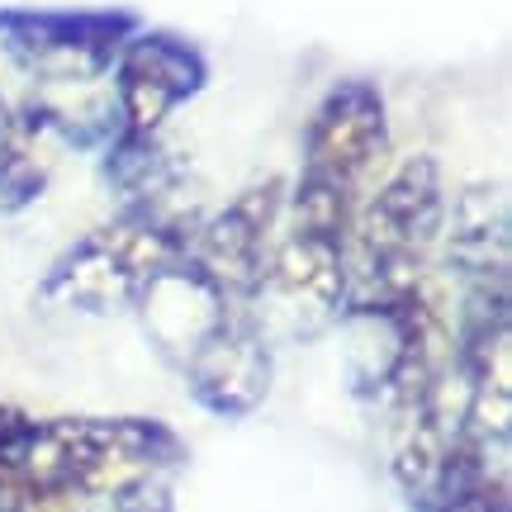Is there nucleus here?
<instances>
[{
    "label": "nucleus",
    "instance_id": "obj_9",
    "mask_svg": "<svg viewBox=\"0 0 512 512\" xmlns=\"http://www.w3.org/2000/svg\"><path fill=\"white\" fill-rule=\"evenodd\" d=\"M441 256L460 285H508L512 261V204L503 181H465L446 200Z\"/></svg>",
    "mask_w": 512,
    "mask_h": 512
},
{
    "label": "nucleus",
    "instance_id": "obj_7",
    "mask_svg": "<svg viewBox=\"0 0 512 512\" xmlns=\"http://www.w3.org/2000/svg\"><path fill=\"white\" fill-rule=\"evenodd\" d=\"M389 157V105L370 76L337 81L313 105L299 138V176L328 181L337 190L361 195L366 181Z\"/></svg>",
    "mask_w": 512,
    "mask_h": 512
},
{
    "label": "nucleus",
    "instance_id": "obj_8",
    "mask_svg": "<svg viewBox=\"0 0 512 512\" xmlns=\"http://www.w3.org/2000/svg\"><path fill=\"white\" fill-rule=\"evenodd\" d=\"M114 114L128 133H162L171 114L185 110L209 86V57L195 38L176 29L138 24L110 67Z\"/></svg>",
    "mask_w": 512,
    "mask_h": 512
},
{
    "label": "nucleus",
    "instance_id": "obj_3",
    "mask_svg": "<svg viewBox=\"0 0 512 512\" xmlns=\"http://www.w3.org/2000/svg\"><path fill=\"white\" fill-rule=\"evenodd\" d=\"M446 176L432 152H413L356 204L351 223V294H389L422 280L446 228Z\"/></svg>",
    "mask_w": 512,
    "mask_h": 512
},
{
    "label": "nucleus",
    "instance_id": "obj_12",
    "mask_svg": "<svg viewBox=\"0 0 512 512\" xmlns=\"http://www.w3.org/2000/svg\"><path fill=\"white\" fill-rule=\"evenodd\" d=\"M48 190V171L43 162H34V152H29V138L0 162V214H19V209H29Z\"/></svg>",
    "mask_w": 512,
    "mask_h": 512
},
{
    "label": "nucleus",
    "instance_id": "obj_11",
    "mask_svg": "<svg viewBox=\"0 0 512 512\" xmlns=\"http://www.w3.org/2000/svg\"><path fill=\"white\" fill-rule=\"evenodd\" d=\"M176 157L162 143V133H128L114 128V138L105 143V185L119 190L124 204H157L166 200V190L176 185Z\"/></svg>",
    "mask_w": 512,
    "mask_h": 512
},
{
    "label": "nucleus",
    "instance_id": "obj_2",
    "mask_svg": "<svg viewBox=\"0 0 512 512\" xmlns=\"http://www.w3.org/2000/svg\"><path fill=\"white\" fill-rule=\"evenodd\" d=\"M195 223L171 214L166 200L124 204L114 219L95 223L72 247L53 256L38 280V299L81 318H119L138 313L152 280L185 256Z\"/></svg>",
    "mask_w": 512,
    "mask_h": 512
},
{
    "label": "nucleus",
    "instance_id": "obj_15",
    "mask_svg": "<svg viewBox=\"0 0 512 512\" xmlns=\"http://www.w3.org/2000/svg\"><path fill=\"white\" fill-rule=\"evenodd\" d=\"M24 138H29V133H24V124H19V114L10 110V100L0 95V162H5V157H10Z\"/></svg>",
    "mask_w": 512,
    "mask_h": 512
},
{
    "label": "nucleus",
    "instance_id": "obj_4",
    "mask_svg": "<svg viewBox=\"0 0 512 512\" xmlns=\"http://www.w3.org/2000/svg\"><path fill=\"white\" fill-rule=\"evenodd\" d=\"M138 24L124 5H0V53L43 91H76L110 76Z\"/></svg>",
    "mask_w": 512,
    "mask_h": 512
},
{
    "label": "nucleus",
    "instance_id": "obj_1",
    "mask_svg": "<svg viewBox=\"0 0 512 512\" xmlns=\"http://www.w3.org/2000/svg\"><path fill=\"white\" fill-rule=\"evenodd\" d=\"M181 465L185 441L162 418H138V413L34 418L29 437L19 446L5 508H15V503H81V498L110 494L128 475L181 470Z\"/></svg>",
    "mask_w": 512,
    "mask_h": 512
},
{
    "label": "nucleus",
    "instance_id": "obj_16",
    "mask_svg": "<svg viewBox=\"0 0 512 512\" xmlns=\"http://www.w3.org/2000/svg\"><path fill=\"white\" fill-rule=\"evenodd\" d=\"M0 512H10V508H0Z\"/></svg>",
    "mask_w": 512,
    "mask_h": 512
},
{
    "label": "nucleus",
    "instance_id": "obj_10",
    "mask_svg": "<svg viewBox=\"0 0 512 512\" xmlns=\"http://www.w3.org/2000/svg\"><path fill=\"white\" fill-rule=\"evenodd\" d=\"M266 285H275L290 304L309 313H323V318L342 313L351 294V238L313 233V228H294L290 223V233L275 238Z\"/></svg>",
    "mask_w": 512,
    "mask_h": 512
},
{
    "label": "nucleus",
    "instance_id": "obj_13",
    "mask_svg": "<svg viewBox=\"0 0 512 512\" xmlns=\"http://www.w3.org/2000/svg\"><path fill=\"white\" fill-rule=\"evenodd\" d=\"M176 470H143V475H128L124 484H114L110 508L114 512H176Z\"/></svg>",
    "mask_w": 512,
    "mask_h": 512
},
{
    "label": "nucleus",
    "instance_id": "obj_5",
    "mask_svg": "<svg viewBox=\"0 0 512 512\" xmlns=\"http://www.w3.org/2000/svg\"><path fill=\"white\" fill-rule=\"evenodd\" d=\"M176 375L185 380V394L195 399L200 413L219 422L252 418L271 399L275 380L271 342L252 304H228L200 342L176 361Z\"/></svg>",
    "mask_w": 512,
    "mask_h": 512
},
{
    "label": "nucleus",
    "instance_id": "obj_14",
    "mask_svg": "<svg viewBox=\"0 0 512 512\" xmlns=\"http://www.w3.org/2000/svg\"><path fill=\"white\" fill-rule=\"evenodd\" d=\"M29 427H34V413H24L19 403H0V508L10 498V475H15L19 446L29 437Z\"/></svg>",
    "mask_w": 512,
    "mask_h": 512
},
{
    "label": "nucleus",
    "instance_id": "obj_6",
    "mask_svg": "<svg viewBox=\"0 0 512 512\" xmlns=\"http://www.w3.org/2000/svg\"><path fill=\"white\" fill-rule=\"evenodd\" d=\"M285 190L290 185L280 176L252 181L223 204L219 214H209L204 223L190 228L185 256L190 266L219 285L233 304H256V294L266 285V266L275 252V228L285 219Z\"/></svg>",
    "mask_w": 512,
    "mask_h": 512
}]
</instances>
